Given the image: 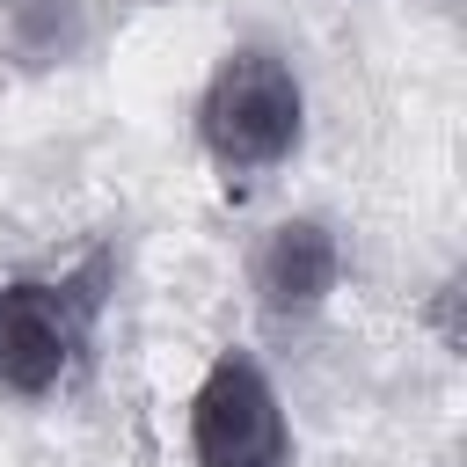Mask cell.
I'll return each instance as SVG.
<instances>
[{
	"label": "cell",
	"mask_w": 467,
	"mask_h": 467,
	"mask_svg": "<svg viewBox=\"0 0 467 467\" xmlns=\"http://www.w3.org/2000/svg\"><path fill=\"white\" fill-rule=\"evenodd\" d=\"M109 285H117L109 248L80 255L58 277H7L0 285V394L7 401H51L80 372V358L102 328Z\"/></svg>",
	"instance_id": "cell-1"
},
{
	"label": "cell",
	"mask_w": 467,
	"mask_h": 467,
	"mask_svg": "<svg viewBox=\"0 0 467 467\" xmlns=\"http://www.w3.org/2000/svg\"><path fill=\"white\" fill-rule=\"evenodd\" d=\"M306 139V80L299 66L263 44L241 36L234 51H219V66L197 88V146L219 175H263L285 168Z\"/></svg>",
	"instance_id": "cell-2"
},
{
	"label": "cell",
	"mask_w": 467,
	"mask_h": 467,
	"mask_svg": "<svg viewBox=\"0 0 467 467\" xmlns=\"http://www.w3.org/2000/svg\"><path fill=\"white\" fill-rule=\"evenodd\" d=\"M336 285H343V234L321 212H285L248 255V292L270 321L321 314L336 299Z\"/></svg>",
	"instance_id": "cell-4"
},
{
	"label": "cell",
	"mask_w": 467,
	"mask_h": 467,
	"mask_svg": "<svg viewBox=\"0 0 467 467\" xmlns=\"http://www.w3.org/2000/svg\"><path fill=\"white\" fill-rule=\"evenodd\" d=\"M0 29L15 58L29 66H66L88 44V7L80 0H0Z\"/></svg>",
	"instance_id": "cell-5"
},
{
	"label": "cell",
	"mask_w": 467,
	"mask_h": 467,
	"mask_svg": "<svg viewBox=\"0 0 467 467\" xmlns=\"http://www.w3.org/2000/svg\"><path fill=\"white\" fill-rule=\"evenodd\" d=\"M190 460L197 467H292V423L270 365L241 343L212 350V365L190 387Z\"/></svg>",
	"instance_id": "cell-3"
}]
</instances>
